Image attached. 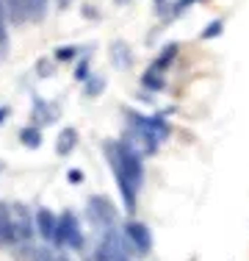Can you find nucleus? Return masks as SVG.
<instances>
[{"label": "nucleus", "mask_w": 249, "mask_h": 261, "mask_svg": "<svg viewBox=\"0 0 249 261\" xmlns=\"http://www.w3.org/2000/svg\"><path fill=\"white\" fill-rule=\"evenodd\" d=\"M86 211H89V220L95 222L97 228H111L116 222V208L111 206L108 197H89V206H86Z\"/></svg>", "instance_id": "nucleus-5"}, {"label": "nucleus", "mask_w": 249, "mask_h": 261, "mask_svg": "<svg viewBox=\"0 0 249 261\" xmlns=\"http://www.w3.org/2000/svg\"><path fill=\"white\" fill-rule=\"evenodd\" d=\"M67 178H70V184H80V181H83V172H78V170H70V175H67Z\"/></svg>", "instance_id": "nucleus-24"}, {"label": "nucleus", "mask_w": 249, "mask_h": 261, "mask_svg": "<svg viewBox=\"0 0 249 261\" xmlns=\"http://www.w3.org/2000/svg\"><path fill=\"white\" fill-rule=\"evenodd\" d=\"M11 214H14V233H17V242H30V239H34V233H36L30 211L25 208L22 203H17V206H11Z\"/></svg>", "instance_id": "nucleus-6"}, {"label": "nucleus", "mask_w": 249, "mask_h": 261, "mask_svg": "<svg viewBox=\"0 0 249 261\" xmlns=\"http://www.w3.org/2000/svg\"><path fill=\"white\" fill-rule=\"evenodd\" d=\"M20 142H22L25 147H39V145H42V134H39V128H36V125L22 128V130H20Z\"/></svg>", "instance_id": "nucleus-15"}, {"label": "nucleus", "mask_w": 249, "mask_h": 261, "mask_svg": "<svg viewBox=\"0 0 249 261\" xmlns=\"http://www.w3.org/2000/svg\"><path fill=\"white\" fill-rule=\"evenodd\" d=\"M75 145H78V130L64 128L58 134V142H55V153H58V156H70V153L75 150Z\"/></svg>", "instance_id": "nucleus-12"}, {"label": "nucleus", "mask_w": 249, "mask_h": 261, "mask_svg": "<svg viewBox=\"0 0 249 261\" xmlns=\"http://www.w3.org/2000/svg\"><path fill=\"white\" fill-rule=\"evenodd\" d=\"M133 250L136 247L130 245L128 233L116 231V228L111 225V228H105L103 242H100L97 250H95V258L97 261H122V258H133Z\"/></svg>", "instance_id": "nucleus-3"}, {"label": "nucleus", "mask_w": 249, "mask_h": 261, "mask_svg": "<svg viewBox=\"0 0 249 261\" xmlns=\"http://www.w3.org/2000/svg\"><path fill=\"white\" fill-rule=\"evenodd\" d=\"M17 233H14V214H11L9 203H0V245H14Z\"/></svg>", "instance_id": "nucleus-8"}, {"label": "nucleus", "mask_w": 249, "mask_h": 261, "mask_svg": "<svg viewBox=\"0 0 249 261\" xmlns=\"http://www.w3.org/2000/svg\"><path fill=\"white\" fill-rule=\"evenodd\" d=\"M177 53H180V45H174V42H172V45H166L164 50L158 53V59H155V61H152V64H149V67H155V70H161V72H164L166 67H169L172 61L177 59Z\"/></svg>", "instance_id": "nucleus-13"}, {"label": "nucleus", "mask_w": 249, "mask_h": 261, "mask_svg": "<svg viewBox=\"0 0 249 261\" xmlns=\"http://www.w3.org/2000/svg\"><path fill=\"white\" fill-rule=\"evenodd\" d=\"M9 117V109H0V125H3V120Z\"/></svg>", "instance_id": "nucleus-25"}, {"label": "nucleus", "mask_w": 249, "mask_h": 261, "mask_svg": "<svg viewBox=\"0 0 249 261\" xmlns=\"http://www.w3.org/2000/svg\"><path fill=\"white\" fill-rule=\"evenodd\" d=\"M116 3H124V0H116Z\"/></svg>", "instance_id": "nucleus-28"}, {"label": "nucleus", "mask_w": 249, "mask_h": 261, "mask_svg": "<svg viewBox=\"0 0 249 261\" xmlns=\"http://www.w3.org/2000/svg\"><path fill=\"white\" fill-rule=\"evenodd\" d=\"M191 3H199V0H177V3H174V14H180L183 9H189Z\"/></svg>", "instance_id": "nucleus-23"}, {"label": "nucleus", "mask_w": 249, "mask_h": 261, "mask_svg": "<svg viewBox=\"0 0 249 261\" xmlns=\"http://www.w3.org/2000/svg\"><path fill=\"white\" fill-rule=\"evenodd\" d=\"M164 3H166V0H155V9L161 11V9H164Z\"/></svg>", "instance_id": "nucleus-26"}, {"label": "nucleus", "mask_w": 249, "mask_h": 261, "mask_svg": "<svg viewBox=\"0 0 249 261\" xmlns=\"http://www.w3.org/2000/svg\"><path fill=\"white\" fill-rule=\"evenodd\" d=\"M53 245L55 247H70V250H80L83 247V233H80V225H78V217L72 211H64L58 217V225H55V233H53Z\"/></svg>", "instance_id": "nucleus-4"}, {"label": "nucleus", "mask_w": 249, "mask_h": 261, "mask_svg": "<svg viewBox=\"0 0 249 261\" xmlns=\"http://www.w3.org/2000/svg\"><path fill=\"white\" fill-rule=\"evenodd\" d=\"M222 28H224V22H222V20H216V22H210V25H205L199 36H202V39H213V36H219V34H222Z\"/></svg>", "instance_id": "nucleus-20"}, {"label": "nucleus", "mask_w": 249, "mask_h": 261, "mask_svg": "<svg viewBox=\"0 0 249 261\" xmlns=\"http://www.w3.org/2000/svg\"><path fill=\"white\" fill-rule=\"evenodd\" d=\"M30 3V20H42L47 11V0H28Z\"/></svg>", "instance_id": "nucleus-19"}, {"label": "nucleus", "mask_w": 249, "mask_h": 261, "mask_svg": "<svg viewBox=\"0 0 249 261\" xmlns=\"http://www.w3.org/2000/svg\"><path fill=\"white\" fill-rule=\"evenodd\" d=\"M111 61H114L116 70H128L133 64V56H130V47L124 42H114L111 45Z\"/></svg>", "instance_id": "nucleus-11"}, {"label": "nucleus", "mask_w": 249, "mask_h": 261, "mask_svg": "<svg viewBox=\"0 0 249 261\" xmlns=\"http://www.w3.org/2000/svg\"><path fill=\"white\" fill-rule=\"evenodd\" d=\"M75 53H78V47L67 45V47H58V50H55V59H58V61H70V59H75Z\"/></svg>", "instance_id": "nucleus-21"}, {"label": "nucleus", "mask_w": 249, "mask_h": 261, "mask_svg": "<svg viewBox=\"0 0 249 261\" xmlns=\"http://www.w3.org/2000/svg\"><path fill=\"white\" fill-rule=\"evenodd\" d=\"M6 20H9V11H6V3L0 0V53H6V47H9V34H6Z\"/></svg>", "instance_id": "nucleus-16"}, {"label": "nucleus", "mask_w": 249, "mask_h": 261, "mask_svg": "<svg viewBox=\"0 0 249 261\" xmlns=\"http://www.w3.org/2000/svg\"><path fill=\"white\" fill-rule=\"evenodd\" d=\"M105 159L111 164V172L116 178L119 195L124 203V211H136V195L144 184V159L130 142H105L103 145Z\"/></svg>", "instance_id": "nucleus-1"}, {"label": "nucleus", "mask_w": 249, "mask_h": 261, "mask_svg": "<svg viewBox=\"0 0 249 261\" xmlns=\"http://www.w3.org/2000/svg\"><path fill=\"white\" fill-rule=\"evenodd\" d=\"M58 3H61V6H67V3H70V0H58Z\"/></svg>", "instance_id": "nucleus-27"}, {"label": "nucleus", "mask_w": 249, "mask_h": 261, "mask_svg": "<svg viewBox=\"0 0 249 261\" xmlns=\"http://www.w3.org/2000/svg\"><path fill=\"white\" fill-rule=\"evenodd\" d=\"M6 11H9V20L14 25H22V22L30 20V3L28 0H3Z\"/></svg>", "instance_id": "nucleus-10"}, {"label": "nucleus", "mask_w": 249, "mask_h": 261, "mask_svg": "<svg viewBox=\"0 0 249 261\" xmlns=\"http://www.w3.org/2000/svg\"><path fill=\"white\" fill-rule=\"evenodd\" d=\"M55 225H58V217H55L50 208H39V211H36V233H39L45 242H53Z\"/></svg>", "instance_id": "nucleus-9"}, {"label": "nucleus", "mask_w": 249, "mask_h": 261, "mask_svg": "<svg viewBox=\"0 0 249 261\" xmlns=\"http://www.w3.org/2000/svg\"><path fill=\"white\" fill-rule=\"evenodd\" d=\"M103 89H105V81L100 75H89V78H86V95H89V97H97Z\"/></svg>", "instance_id": "nucleus-18"}, {"label": "nucleus", "mask_w": 249, "mask_h": 261, "mask_svg": "<svg viewBox=\"0 0 249 261\" xmlns=\"http://www.w3.org/2000/svg\"><path fill=\"white\" fill-rule=\"evenodd\" d=\"M86 72H89V59L80 61V67H78V72H75V78H78V81H86Z\"/></svg>", "instance_id": "nucleus-22"}, {"label": "nucleus", "mask_w": 249, "mask_h": 261, "mask_svg": "<svg viewBox=\"0 0 249 261\" xmlns=\"http://www.w3.org/2000/svg\"><path fill=\"white\" fill-rule=\"evenodd\" d=\"M53 117H55V111H53V109H47L45 100H36V103H34V120H36V122L45 120V125H47V122L53 120Z\"/></svg>", "instance_id": "nucleus-17"}, {"label": "nucleus", "mask_w": 249, "mask_h": 261, "mask_svg": "<svg viewBox=\"0 0 249 261\" xmlns=\"http://www.w3.org/2000/svg\"><path fill=\"white\" fill-rule=\"evenodd\" d=\"M141 84H144V89H149V92H161L166 86V81H164V72H161V70L149 67L144 75H141Z\"/></svg>", "instance_id": "nucleus-14"}, {"label": "nucleus", "mask_w": 249, "mask_h": 261, "mask_svg": "<svg viewBox=\"0 0 249 261\" xmlns=\"http://www.w3.org/2000/svg\"><path fill=\"white\" fill-rule=\"evenodd\" d=\"M124 233H128L130 245L136 247V253H149L152 250V233L144 222H128L124 225Z\"/></svg>", "instance_id": "nucleus-7"}, {"label": "nucleus", "mask_w": 249, "mask_h": 261, "mask_svg": "<svg viewBox=\"0 0 249 261\" xmlns=\"http://www.w3.org/2000/svg\"><path fill=\"white\" fill-rule=\"evenodd\" d=\"M128 120H130V128H133V134L139 136L141 145L147 147V153H155L161 142L169 139V134H172L169 122H166L161 114L147 117V114H139V111H128Z\"/></svg>", "instance_id": "nucleus-2"}]
</instances>
